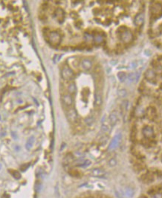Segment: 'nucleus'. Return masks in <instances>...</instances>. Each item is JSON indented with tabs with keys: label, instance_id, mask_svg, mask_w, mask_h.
I'll use <instances>...</instances> for the list:
<instances>
[{
	"label": "nucleus",
	"instance_id": "nucleus-1",
	"mask_svg": "<svg viewBox=\"0 0 162 198\" xmlns=\"http://www.w3.org/2000/svg\"><path fill=\"white\" fill-rule=\"evenodd\" d=\"M48 40L49 43L51 44L54 46H57V45H60V43H61L62 37L60 36V34L58 33L57 31H51L48 34Z\"/></svg>",
	"mask_w": 162,
	"mask_h": 198
},
{
	"label": "nucleus",
	"instance_id": "nucleus-2",
	"mask_svg": "<svg viewBox=\"0 0 162 198\" xmlns=\"http://www.w3.org/2000/svg\"><path fill=\"white\" fill-rule=\"evenodd\" d=\"M61 76L63 80L69 81V80H71L72 79H74V78H75V73H74L73 70L70 67L66 66H64L62 69Z\"/></svg>",
	"mask_w": 162,
	"mask_h": 198
},
{
	"label": "nucleus",
	"instance_id": "nucleus-3",
	"mask_svg": "<svg viewBox=\"0 0 162 198\" xmlns=\"http://www.w3.org/2000/svg\"><path fill=\"white\" fill-rule=\"evenodd\" d=\"M66 117L68 120L71 123H76L78 121V114L77 113L76 110L73 107H69L68 110H66Z\"/></svg>",
	"mask_w": 162,
	"mask_h": 198
},
{
	"label": "nucleus",
	"instance_id": "nucleus-4",
	"mask_svg": "<svg viewBox=\"0 0 162 198\" xmlns=\"http://www.w3.org/2000/svg\"><path fill=\"white\" fill-rule=\"evenodd\" d=\"M120 39L125 43H128L132 40V34L127 28H124V30H121L119 32Z\"/></svg>",
	"mask_w": 162,
	"mask_h": 198
},
{
	"label": "nucleus",
	"instance_id": "nucleus-5",
	"mask_svg": "<svg viewBox=\"0 0 162 198\" xmlns=\"http://www.w3.org/2000/svg\"><path fill=\"white\" fill-rule=\"evenodd\" d=\"M142 134L146 139H151L155 136V130L152 127L147 125L142 128Z\"/></svg>",
	"mask_w": 162,
	"mask_h": 198
},
{
	"label": "nucleus",
	"instance_id": "nucleus-6",
	"mask_svg": "<svg viewBox=\"0 0 162 198\" xmlns=\"http://www.w3.org/2000/svg\"><path fill=\"white\" fill-rule=\"evenodd\" d=\"M61 101L63 105H65L66 107H71L74 103V99H73L72 95L68 93H65L62 95Z\"/></svg>",
	"mask_w": 162,
	"mask_h": 198
},
{
	"label": "nucleus",
	"instance_id": "nucleus-7",
	"mask_svg": "<svg viewBox=\"0 0 162 198\" xmlns=\"http://www.w3.org/2000/svg\"><path fill=\"white\" fill-rule=\"evenodd\" d=\"M121 140V134L119 133V134H117L114 138L112 139L111 142L109 143V147H108V150H113L117 148L119 146L120 141Z\"/></svg>",
	"mask_w": 162,
	"mask_h": 198
},
{
	"label": "nucleus",
	"instance_id": "nucleus-8",
	"mask_svg": "<svg viewBox=\"0 0 162 198\" xmlns=\"http://www.w3.org/2000/svg\"><path fill=\"white\" fill-rule=\"evenodd\" d=\"M112 130V126L109 124L108 118L104 116L102 118V122H101V131L103 133H109Z\"/></svg>",
	"mask_w": 162,
	"mask_h": 198
},
{
	"label": "nucleus",
	"instance_id": "nucleus-9",
	"mask_svg": "<svg viewBox=\"0 0 162 198\" xmlns=\"http://www.w3.org/2000/svg\"><path fill=\"white\" fill-rule=\"evenodd\" d=\"M80 66L82 69L86 72H89L92 68V61L89 58H84L81 61Z\"/></svg>",
	"mask_w": 162,
	"mask_h": 198
},
{
	"label": "nucleus",
	"instance_id": "nucleus-10",
	"mask_svg": "<svg viewBox=\"0 0 162 198\" xmlns=\"http://www.w3.org/2000/svg\"><path fill=\"white\" fill-rule=\"evenodd\" d=\"M108 121H109L110 125L114 127L115 125L117 124V121H118V113L117 111H112L110 114H109V117H108Z\"/></svg>",
	"mask_w": 162,
	"mask_h": 198
},
{
	"label": "nucleus",
	"instance_id": "nucleus-11",
	"mask_svg": "<svg viewBox=\"0 0 162 198\" xmlns=\"http://www.w3.org/2000/svg\"><path fill=\"white\" fill-rule=\"evenodd\" d=\"M90 174L94 176V177H103L106 175V171H105V170L102 169V168H93L90 171Z\"/></svg>",
	"mask_w": 162,
	"mask_h": 198
},
{
	"label": "nucleus",
	"instance_id": "nucleus-12",
	"mask_svg": "<svg viewBox=\"0 0 162 198\" xmlns=\"http://www.w3.org/2000/svg\"><path fill=\"white\" fill-rule=\"evenodd\" d=\"M145 20V15L144 13H139L134 18V25L135 26H141L144 24Z\"/></svg>",
	"mask_w": 162,
	"mask_h": 198
},
{
	"label": "nucleus",
	"instance_id": "nucleus-13",
	"mask_svg": "<svg viewBox=\"0 0 162 198\" xmlns=\"http://www.w3.org/2000/svg\"><path fill=\"white\" fill-rule=\"evenodd\" d=\"M103 102V95L102 92L100 90H96L95 93H94V104L97 107H99L102 104Z\"/></svg>",
	"mask_w": 162,
	"mask_h": 198
},
{
	"label": "nucleus",
	"instance_id": "nucleus-14",
	"mask_svg": "<svg viewBox=\"0 0 162 198\" xmlns=\"http://www.w3.org/2000/svg\"><path fill=\"white\" fill-rule=\"evenodd\" d=\"M139 78V75L137 72H132V73L129 74L127 75V78H126V83H128L129 84L130 83H134L135 82H137V80Z\"/></svg>",
	"mask_w": 162,
	"mask_h": 198
},
{
	"label": "nucleus",
	"instance_id": "nucleus-15",
	"mask_svg": "<svg viewBox=\"0 0 162 198\" xmlns=\"http://www.w3.org/2000/svg\"><path fill=\"white\" fill-rule=\"evenodd\" d=\"M55 17H56L57 20L58 22H62L64 20V17H65V14H64V11L62 8H57L55 11Z\"/></svg>",
	"mask_w": 162,
	"mask_h": 198
},
{
	"label": "nucleus",
	"instance_id": "nucleus-16",
	"mask_svg": "<svg viewBox=\"0 0 162 198\" xmlns=\"http://www.w3.org/2000/svg\"><path fill=\"white\" fill-rule=\"evenodd\" d=\"M67 90H68V93L70 95H75L77 92V87L74 82H71L67 87Z\"/></svg>",
	"mask_w": 162,
	"mask_h": 198
},
{
	"label": "nucleus",
	"instance_id": "nucleus-17",
	"mask_svg": "<svg viewBox=\"0 0 162 198\" xmlns=\"http://www.w3.org/2000/svg\"><path fill=\"white\" fill-rule=\"evenodd\" d=\"M127 75H128L125 72H119L117 73V76L120 82H125L127 78Z\"/></svg>",
	"mask_w": 162,
	"mask_h": 198
},
{
	"label": "nucleus",
	"instance_id": "nucleus-18",
	"mask_svg": "<svg viewBox=\"0 0 162 198\" xmlns=\"http://www.w3.org/2000/svg\"><path fill=\"white\" fill-rule=\"evenodd\" d=\"M124 194L125 195L126 197L131 198L133 195H134V192H133V190L131 188H129V187H126V188H124Z\"/></svg>",
	"mask_w": 162,
	"mask_h": 198
},
{
	"label": "nucleus",
	"instance_id": "nucleus-19",
	"mask_svg": "<svg viewBox=\"0 0 162 198\" xmlns=\"http://www.w3.org/2000/svg\"><path fill=\"white\" fill-rule=\"evenodd\" d=\"M145 77L147 80H152V79L155 78L156 74H155V72H154L152 69H149L146 72Z\"/></svg>",
	"mask_w": 162,
	"mask_h": 198
},
{
	"label": "nucleus",
	"instance_id": "nucleus-20",
	"mask_svg": "<svg viewBox=\"0 0 162 198\" xmlns=\"http://www.w3.org/2000/svg\"><path fill=\"white\" fill-rule=\"evenodd\" d=\"M34 136H31L30 138L28 139V141L26 142V145H25V148H26L27 150H29L32 148L34 145Z\"/></svg>",
	"mask_w": 162,
	"mask_h": 198
},
{
	"label": "nucleus",
	"instance_id": "nucleus-21",
	"mask_svg": "<svg viewBox=\"0 0 162 198\" xmlns=\"http://www.w3.org/2000/svg\"><path fill=\"white\" fill-rule=\"evenodd\" d=\"M93 39H94V41L96 43H101L103 41V37L101 34H97L93 37Z\"/></svg>",
	"mask_w": 162,
	"mask_h": 198
},
{
	"label": "nucleus",
	"instance_id": "nucleus-22",
	"mask_svg": "<svg viewBox=\"0 0 162 198\" xmlns=\"http://www.w3.org/2000/svg\"><path fill=\"white\" fill-rule=\"evenodd\" d=\"M94 122V118L93 116H88L85 118V123L88 126H91Z\"/></svg>",
	"mask_w": 162,
	"mask_h": 198
},
{
	"label": "nucleus",
	"instance_id": "nucleus-23",
	"mask_svg": "<svg viewBox=\"0 0 162 198\" xmlns=\"http://www.w3.org/2000/svg\"><path fill=\"white\" fill-rule=\"evenodd\" d=\"M117 95L121 98H125L127 95V91L125 89H121V90H118L117 92Z\"/></svg>",
	"mask_w": 162,
	"mask_h": 198
},
{
	"label": "nucleus",
	"instance_id": "nucleus-24",
	"mask_svg": "<svg viewBox=\"0 0 162 198\" xmlns=\"http://www.w3.org/2000/svg\"><path fill=\"white\" fill-rule=\"evenodd\" d=\"M108 165L110 167H115L117 165V160L115 158L111 159V160H109V162H108Z\"/></svg>",
	"mask_w": 162,
	"mask_h": 198
},
{
	"label": "nucleus",
	"instance_id": "nucleus-25",
	"mask_svg": "<svg viewBox=\"0 0 162 198\" xmlns=\"http://www.w3.org/2000/svg\"><path fill=\"white\" fill-rule=\"evenodd\" d=\"M90 165H91V161L88 160H85L80 167H82V168H87V167L89 166Z\"/></svg>",
	"mask_w": 162,
	"mask_h": 198
},
{
	"label": "nucleus",
	"instance_id": "nucleus-26",
	"mask_svg": "<svg viewBox=\"0 0 162 198\" xmlns=\"http://www.w3.org/2000/svg\"><path fill=\"white\" fill-rule=\"evenodd\" d=\"M130 68L131 69H135L138 66V62L137 60H135V61H132V63H130Z\"/></svg>",
	"mask_w": 162,
	"mask_h": 198
},
{
	"label": "nucleus",
	"instance_id": "nucleus-27",
	"mask_svg": "<svg viewBox=\"0 0 162 198\" xmlns=\"http://www.w3.org/2000/svg\"><path fill=\"white\" fill-rule=\"evenodd\" d=\"M41 188H42V185L40 184V183H36V185H35V190H36V192H40V190H41Z\"/></svg>",
	"mask_w": 162,
	"mask_h": 198
},
{
	"label": "nucleus",
	"instance_id": "nucleus-28",
	"mask_svg": "<svg viewBox=\"0 0 162 198\" xmlns=\"http://www.w3.org/2000/svg\"><path fill=\"white\" fill-rule=\"evenodd\" d=\"M85 39L86 40H91L92 39V37H91V35L90 34H85Z\"/></svg>",
	"mask_w": 162,
	"mask_h": 198
},
{
	"label": "nucleus",
	"instance_id": "nucleus-29",
	"mask_svg": "<svg viewBox=\"0 0 162 198\" xmlns=\"http://www.w3.org/2000/svg\"><path fill=\"white\" fill-rule=\"evenodd\" d=\"M161 160H162V159H161Z\"/></svg>",
	"mask_w": 162,
	"mask_h": 198
}]
</instances>
